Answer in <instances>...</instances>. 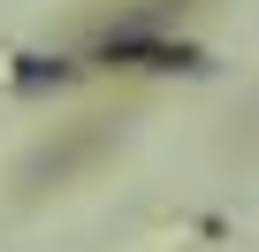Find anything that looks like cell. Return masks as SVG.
<instances>
[{"label": "cell", "mask_w": 259, "mask_h": 252, "mask_svg": "<svg viewBox=\"0 0 259 252\" xmlns=\"http://www.w3.org/2000/svg\"><path fill=\"white\" fill-rule=\"evenodd\" d=\"M92 61L99 69H206V46H191V39H160V31H107L99 46H92Z\"/></svg>", "instance_id": "6da1fadb"}, {"label": "cell", "mask_w": 259, "mask_h": 252, "mask_svg": "<svg viewBox=\"0 0 259 252\" xmlns=\"http://www.w3.org/2000/svg\"><path fill=\"white\" fill-rule=\"evenodd\" d=\"M76 77V61H61V54H23L16 61V84L23 92H38V84H69Z\"/></svg>", "instance_id": "7a4b0ae2"}]
</instances>
